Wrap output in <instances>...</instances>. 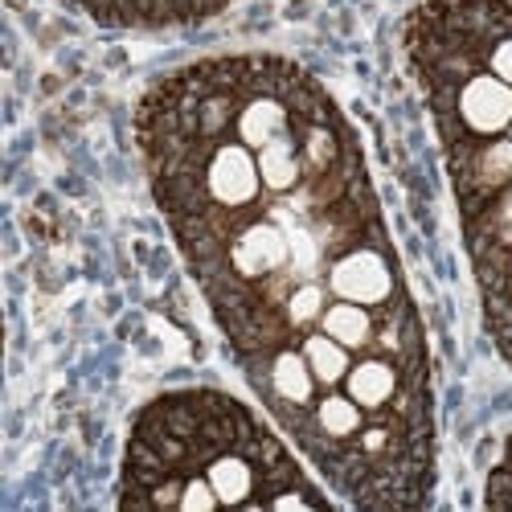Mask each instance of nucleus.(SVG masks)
<instances>
[{"instance_id":"2","label":"nucleus","mask_w":512,"mask_h":512,"mask_svg":"<svg viewBox=\"0 0 512 512\" xmlns=\"http://www.w3.org/2000/svg\"><path fill=\"white\" fill-rule=\"evenodd\" d=\"M123 508H304L328 496L242 402L177 390L148 402L123 455Z\"/></svg>"},{"instance_id":"3","label":"nucleus","mask_w":512,"mask_h":512,"mask_svg":"<svg viewBox=\"0 0 512 512\" xmlns=\"http://www.w3.org/2000/svg\"><path fill=\"white\" fill-rule=\"evenodd\" d=\"M484 500L496 504V508H512V435H508V443L500 451V463L492 467V476H488V496Z\"/></svg>"},{"instance_id":"1","label":"nucleus","mask_w":512,"mask_h":512,"mask_svg":"<svg viewBox=\"0 0 512 512\" xmlns=\"http://www.w3.org/2000/svg\"><path fill=\"white\" fill-rule=\"evenodd\" d=\"M136 140L267 414L349 504L431 500L426 328L332 95L275 54L205 58L152 82Z\"/></svg>"}]
</instances>
